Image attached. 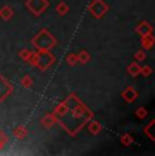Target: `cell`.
Segmentation results:
<instances>
[{
	"label": "cell",
	"mask_w": 155,
	"mask_h": 156,
	"mask_svg": "<svg viewBox=\"0 0 155 156\" xmlns=\"http://www.w3.org/2000/svg\"><path fill=\"white\" fill-rule=\"evenodd\" d=\"M64 101L67 103V109L63 114L56 117V119L71 137H75L87 125V122L94 118V113L75 92L70 94Z\"/></svg>",
	"instance_id": "cell-1"
},
{
	"label": "cell",
	"mask_w": 155,
	"mask_h": 156,
	"mask_svg": "<svg viewBox=\"0 0 155 156\" xmlns=\"http://www.w3.org/2000/svg\"><path fill=\"white\" fill-rule=\"evenodd\" d=\"M30 42L37 52H46V50L53 49L57 45V40H56L55 35L49 30L42 29L31 38Z\"/></svg>",
	"instance_id": "cell-2"
},
{
	"label": "cell",
	"mask_w": 155,
	"mask_h": 156,
	"mask_svg": "<svg viewBox=\"0 0 155 156\" xmlns=\"http://www.w3.org/2000/svg\"><path fill=\"white\" fill-rule=\"evenodd\" d=\"M55 60H56L55 56H53V53H50V50H46V52H38L34 67H37L41 72H45L46 69H49V68L55 64Z\"/></svg>",
	"instance_id": "cell-3"
},
{
	"label": "cell",
	"mask_w": 155,
	"mask_h": 156,
	"mask_svg": "<svg viewBox=\"0 0 155 156\" xmlns=\"http://www.w3.org/2000/svg\"><path fill=\"white\" fill-rule=\"evenodd\" d=\"M87 11L95 19H99V18L105 16L106 12L109 11V5L103 0H93L90 3V5L87 7Z\"/></svg>",
	"instance_id": "cell-4"
},
{
	"label": "cell",
	"mask_w": 155,
	"mask_h": 156,
	"mask_svg": "<svg viewBox=\"0 0 155 156\" xmlns=\"http://www.w3.org/2000/svg\"><path fill=\"white\" fill-rule=\"evenodd\" d=\"M25 4L34 16H40L49 7V0H26Z\"/></svg>",
	"instance_id": "cell-5"
},
{
	"label": "cell",
	"mask_w": 155,
	"mask_h": 156,
	"mask_svg": "<svg viewBox=\"0 0 155 156\" xmlns=\"http://www.w3.org/2000/svg\"><path fill=\"white\" fill-rule=\"evenodd\" d=\"M14 92V86L5 77L0 75V103H3Z\"/></svg>",
	"instance_id": "cell-6"
},
{
	"label": "cell",
	"mask_w": 155,
	"mask_h": 156,
	"mask_svg": "<svg viewBox=\"0 0 155 156\" xmlns=\"http://www.w3.org/2000/svg\"><path fill=\"white\" fill-rule=\"evenodd\" d=\"M121 98H123L127 103H133V102L139 98V92H138V90L133 88L132 86H128V87H125L123 90V92H121Z\"/></svg>",
	"instance_id": "cell-7"
},
{
	"label": "cell",
	"mask_w": 155,
	"mask_h": 156,
	"mask_svg": "<svg viewBox=\"0 0 155 156\" xmlns=\"http://www.w3.org/2000/svg\"><path fill=\"white\" fill-rule=\"evenodd\" d=\"M135 30L140 37H143V35H147V34H153L154 27L151 26V23L147 22V20H142V22L138 23V26H136Z\"/></svg>",
	"instance_id": "cell-8"
},
{
	"label": "cell",
	"mask_w": 155,
	"mask_h": 156,
	"mask_svg": "<svg viewBox=\"0 0 155 156\" xmlns=\"http://www.w3.org/2000/svg\"><path fill=\"white\" fill-rule=\"evenodd\" d=\"M41 125H42L44 128H46V129H50V128H53L56 124H57V119H56V115L53 113H46L45 115L41 118Z\"/></svg>",
	"instance_id": "cell-9"
},
{
	"label": "cell",
	"mask_w": 155,
	"mask_h": 156,
	"mask_svg": "<svg viewBox=\"0 0 155 156\" xmlns=\"http://www.w3.org/2000/svg\"><path fill=\"white\" fill-rule=\"evenodd\" d=\"M140 44H142V48L144 50H150L153 49L154 44H155V38L153 34H147V35H143L142 37V41H140Z\"/></svg>",
	"instance_id": "cell-10"
},
{
	"label": "cell",
	"mask_w": 155,
	"mask_h": 156,
	"mask_svg": "<svg viewBox=\"0 0 155 156\" xmlns=\"http://www.w3.org/2000/svg\"><path fill=\"white\" fill-rule=\"evenodd\" d=\"M87 129H88V132H90L93 136H97V134H99L101 130H102V125H101L98 121H93V119H90V121L87 122Z\"/></svg>",
	"instance_id": "cell-11"
},
{
	"label": "cell",
	"mask_w": 155,
	"mask_h": 156,
	"mask_svg": "<svg viewBox=\"0 0 155 156\" xmlns=\"http://www.w3.org/2000/svg\"><path fill=\"white\" fill-rule=\"evenodd\" d=\"M13 134L18 140H25L29 134V130H27V128H25L23 125H18V126L13 130Z\"/></svg>",
	"instance_id": "cell-12"
},
{
	"label": "cell",
	"mask_w": 155,
	"mask_h": 156,
	"mask_svg": "<svg viewBox=\"0 0 155 156\" xmlns=\"http://www.w3.org/2000/svg\"><path fill=\"white\" fill-rule=\"evenodd\" d=\"M140 69H142V67L139 65V62H138V61L131 62V64L127 67V72H128V75H131L132 77L139 76V75H140Z\"/></svg>",
	"instance_id": "cell-13"
},
{
	"label": "cell",
	"mask_w": 155,
	"mask_h": 156,
	"mask_svg": "<svg viewBox=\"0 0 155 156\" xmlns=\"http://www.w3.org/2000/svg\"><path fill=\"white\" fill-rule=\"evenodd\" d=\"M13 16H14V10L10 5H3V7L0 8V18H2L3 20H10Z\"/></svg>",
	"instance_id": "cell-14"
},
{
	"label": "cell",
	"mask_w": 155,
	"mask_h": 156,
	"mask_svg": "<svg viewBox=\"0 0 155 156\" xmlns=\"http://www.w3.org/2000/svg\"><path fill=\"white\" fill-rule=\"evenodd\" d=\"M154 125H155V119H151V121L148 122V124L146 125L144 128H143V133H144L146 136H147L148 139L151 140V141H155V136H154V133H153Z\"/></svg>",
	"instance_id": "cell-15"
},
{
	"label": "cell",
	"mask_w": 155,
	"mask_h": 156,
	"mask_svg": "<svg viewBox=\"0 0 155 156\" xmlns=\"http://www.w3.org/2000/svg\"><path fill=\"white\" fill-rule=\"evenodd\" d=\"M55 10L60 16H64V15H67L68 12H70V5H68L65 2H60V3H57V5H56Z\"/></svg>",
	"instance_id": "cell-16"
},
{
	"label": "cell",
	"mask_w": 155,
	"mask_h": 156,
	"mask_svg": "<svg viewBox=\"0 0 155 156\" xmlns=\"http://www.w3.org/2000/svg\"><path fill=\"white\" fill-rule=\"evenodd\" d=\"M76 58H78V62H80V64H87L91 60V56L87 50H80L76 55Z\"/></svg>",
	"instance_id": "cell-17"
},
{
	"label": "cell",
	"mask_w": 155,
	"mask_h": 156,
	"mask_svg": "<svg viewBox=\"0 0 155 156\" xmlns=\"http://www.w3.org/2000/svg\"><path fill=\"white\" fill-rule=\"evenodd\" d=\"M133 141H135V139H133V136H131L129 133H124L123 136L120 137V143L123 144L124 147H129V145H132Z\"/></svg>",
	"instance_id": "cell-18"
},
{
	"label": "cell",
	"mask_w": 155,
	"mask_h": 156,
	"mask_svg": "<svg viewBox=\"0 0 155 156\" xmlns=\"http://www.w3.org/2000/svg\"><path fill=\"white\" fill-rule=\"evenodd\" d=\"M20 84L25 87V88H31L33 87V77L30 75H25V76L22 77V80H20Z\"/></svg>",
	"instance_id": "cell-19"
},
{
	"label": "cell",
	"mask_w": 155,
	"mask_h": 156,
	"mask_svg": "<svg viewBox=\"0 0 155 156\" xmlns=\"http://www.w3.org/2000/svg\"><path fill=\"white\" fill-rule=\"evenodd\" d=\"M65 62H67L70 67H75V65L78 64V58H76L75 53H70V55H67V57H65Z\"/></svg>",
	"instance_id": "cell-20"
},
{
	"label": "cell",
	"mask_w": 155,
	"mask_h": 156,
	"mask_svg": "<svg viewBox=\"0 0 155 156\" xmlns=\"http://www.w3.org/2000/svg\"><path fill=\"white\" fill-rule=\"evenodd\" d=\"M135 114H136V117H138L139 119H144L146 117H147V114H148V112H147V109L146 107H143V106H140V107H138L136 109V112H135Z\"/></svg>",
	"instance_id": "cell-21"
},
{
	"label": "cell",
	"mask_w": 155,
	"mask_h": 156,
	"mask_svg": "<svg viewBox=\"0 0 155 156\" xmlns=\"http://www.w3.org/2000/svg\"><path fill=\"white\" fill-rule=\"evenodd\" d=\"M146 58H147V55H146V50L144 49H140V50H138V52L135 53V60L138 62L144 61Z\"/></svg>",
	"instance_id": "cell-22"
},
{
	"label": "cell",
	"mask_w": 155,
	"mask_h": 156,
	"mask_svg": "<svg viewBox=\"0 0 155 156\" xmlns=\"http://www.w3.org/2000/svg\"><path fill=\"white\" fill-rule=\"evenodd\" d=\"M30 53H31V50H29V49H20L19 50V53H18V56L20 57V60H23V61H27V58H29V56H30Z\"/></svg>",
	"instance_id": "cell-23"
},
{
	"label": "cell",
	"mask_w": 155,
	"mask_h": 156,
	"mask_svg": "<svg viewBox=\"0 0 155 156\" xmlns=\"http://www.w3.org/2000/svg\"><path fill=\"white\" fill-rule=\"evenodd\" d=\"M151 73H153V68H151L150 65H144V67H142V69H140V75H143L144 77H148Z\"/></svg>",
	"instance_id": "cell-24"
},
{
	"label": "cell",
	"mask_w": 155,
	"mask_h": 156,
	"mask_svg": "<svg viewBox=\"0 0 155 156\" xmlns=\"http://www.w3.org/2000/svg\"><path fill=\"white\" fill-rule=\"evenodd\" d=\"M7 136H5V133L3 130H0V151H2L3 148H4V145L7 144Z\"/></svg>",
	"instance_id": "cell-25"
},
{
	"label": "cell",
	"mask_w": 155,
	"mask_h": 156,
	"mask_svg": "<svg viewBox=\"0 0 155 156\" xmlns=\"http://www.w3.org/2000/svg\"><path fill=\"white\" fill-rule=\"evenodd\" d=\"M37 50H35V52H31L30 53V56H29V58H27V61L26 62H29V64L30 65H33V67H34V64H35V60H37Z\"/></svg>",
	"instance_id": "cell-26"
}]
</instances>
